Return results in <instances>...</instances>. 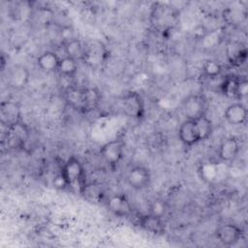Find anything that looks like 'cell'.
I'll use <instances>...</instances> for the list:
<instances>
[{"label": "cell", "mask_w": 248, "mask_h": 248, "mask_svg": "<svg viewBox=\"0 0 248 248\" xmlns=\"http://www.w3.org/2000/svg\"><path fill=\"white\" fill-rule=\"evenodd\" d=\"M60 175L66 187L78 190L80 194L86 186V172L83 164L75 156L69 157L62 165Z\"/></svg>", "instance_id": "1"}, {"label": "cell", "mask_w": 248, "mask_h": 248, "mask_svg": "<svg viewBox=\"0 0 248 248\" xmlns=\"http://www.w3.org/2000/svg\"><path fill=\"white\" fill-rule=\"evenodd\" d=\"M7 132L4 140L11 148H23L30 140L31 132L28 126L21 121L6 128Z\"/></svg>", "instance_id": "2"}, {"label": "cell", "mask_w": 248, "mask_h": 248, "mask_svg": "<svg viewBox=\"0 0 248 248\" xmlns=\"http://www.w3.org/2000/svg\"><path fill=\"white\" fill-rule=\"evenodd\" d=\"M120 104L124 111L134 119H141L144 116V103L140 93L129 91L120 98Z\"/></svg>", "instance_id": "3"}, {"label": "cell", "mask_w": 248, "mask_h": 248, "mask_svg": "<svg viewBox=\"0 0 248 248\" xmlns=\"http://www.w3.org/2000/svg\"><path fill=\"white\" fill-rule=\"evenodd\" d=\"M100 155L103 160L110 167H116L124 156V143L121 140H111L100 148Z\"/></svg>", "instance_id": "4"}, {"label": "cell", "mask_w": 248, "mask_h": 248, "mask_svg": "<svg viewBox=\"0 0 248 248\" xmlns=\"http://www.w3.org/2000/svg\"><path fill=\"white\" fill-rule=\"evenodd\" d=\"M244 235L243 230L232 223H226L221 225L215 231L217 240L224 246H233L238 243Z\"/></svg>", "instance_id": "5"}, {"label": "cell", "mask_w": 248, "mask_h": 248, "mask_svg": "<svg viewBox=\"0 0 248 248\" xmlns=\"http://www.w3.org/2000/svg\"><path fill=\"white\" fill-rule=\"evenodd\" d=\"M206 101L202 95H190L187 97L182 105V111L185 119L195 120L200 116L205 114Z\"/></svg>", "instance_id": "6"}, {"label": "cell", "mask_w": 248, "mask_h": 248, "mask_svg": "<svg viewBox=\"0 0 248 248\" xmlns=\"http://www.w3.org/2000/svg\"><path fill=\"white\" fill-rule=\"evenodd\" d=\"M126 181L132 189L142 190L149 186L151 182V174L147 168L143 166H135L128 170Z\"/></svg>", "instance_id": "7"}, {"label": "cell", "mask_w": 248, "mask_h": 248, "mask_svg": "<svg viewBox=\"0 0 248 248\" xmlns=\"http://www.w3.org/2000/svg\"><path fill=\"white\" fill-rule=\"evenodd\" d=\"M21 121L20 107L14 101H3L0 104V122L5 128H8Z\"/></svg>", "instance_id": "8"}, {"label": "cell", "mask_w": 248, "mask_h": 248, "mask_svg": "<svg viewBox=\"0 0 248 248\" xmlns=\"http://www.w3.org/2000/svg\"><path fill=\"white\" fill-rule=\"evenodd\" d=\"M108 52L105 46L100 43H92L86 48L80 60L87 64L91 68L100 67L107 59Z\"/></svg>", "instance_id": "9"}, {"label": "cell", "mask_w": 248, "mask_h": 248, "mask_svg": "<svg viewBox=\"0 0 248 248\" xmlns=\"http://www.w3.org/2000/svg\"><path fill=\"white\" fill-rule=\"evenodd\" d=\"M240 151V143L234 137H229L223 140L218 147L217 155L221 162L231 163L236 159Z\"/></svg>", "instance_id": "10"}, {"label": "cell", "mask_w": 248, "mask_h": 248, "mask_svg": "<svg viewBox=\"0 0 248 248\" xmlns=\"http://www.w3.org/2000/svg\"><path fill=\"white\" fill-rule=\"evenodd\" d=\"M108 210L118 217H128L133 212V207L125 195L115 194L107 200Z\"/></svg>", "instance_id": "11"}, {"label": "cell", "mask_w": 248, "mask_h": 248, "mask_svg": "<svg viewBox=\"0 0 248 248\" xmlns=\"http://www.w3.org/2000/svg\"><path fill=\"white\" fill-rule=\"evenodd\" d=\"M138 225L145 232L154 235H162L166 232V225L163 218L151 213L139 216Z\"/></svg>", "instance_id": "12"}, {"label": "cell", "mask_w": 248, "mask_h": 248, "mask_svg": "<svg viewBox=\"0 0 248 248\" xmlns=\"http://www.w3.org/2000/svg\"><path fill=\"white\" fill-rule=\"evenodd\" d=\"M224 118L232 126L243 125L247 120V108L240 102L229 105L224 111Z\"/></svg>", "instance_id": "13"}, {"label": "cell", "mask_w": 248, "mask_h": 248, "mask_svg": "<svg viewBox=\"0 0 248 248\" xmlns=\"http://www.w3.org/2000/svg\"><path fill=\"white\" fill-rule=\"evenodd\" d=\"M178 139L185 146H193L200 142L193 120L185 119L178 128Z\"/></svg>", "instance_id": "14"}, {"label": "cell", "mask_w": 248, "mask_h": 248, "mask_svg": "<svg viewBox=\"0 0 248 248\" xmlns=\"http://www.w3.org/2000/svg\"><path fill=\"white\" fill-rule=\"evenodd\" d=\"M65 100L74 109L84 112V87L68 86L65 90Z\"/></svg>", "instance_id": "15"}, {"label": "cell", "mask_w": 248, "mask_h": 248, "mask_svg": "<svg viewBox=\"0 0 248 248\" xmlns=\"http://www.w3.org/2000/svg\"><path fill=\"white\" fill-rule=\"evenodd\" d=\"M29 72L24 66H15L12 68L8 75V83L10 86L20 89L27 85L29 81Z\"/></svg>", "instance_id": "16"}, {"label": "cell", "mask_w": 248, "mask_h": 248, "mask_svg": "<svg viewBox=\"0 0 248 248\" xmlns=\"http://www.w3.org/2000/svg\"><path fill=\"white\" fill-rule=\"evenodd\" d=\"M38 67L45 73H54L58 70L60 57L51 50H46L41 53L37 58Z\"/></svg>", "instance_id": "17"}, {"label": "cell", "mask_w": 248, "mask_h": 248, "mask_svg": "<svg viewBox=\"0 0 248 248\" xmlns=\"http://www.w3.org/2000/svg\"><path fill=\"white\" fill-rule=\"evenodd\" d=\"M240 77L234 75L227 76L220 84V90L224 96L230 99L239 100L238 97V86Z\"/></svg>", "instance_id": "18"}, {"label": "cell", "mask_w": 248, "mask_h": 248, "mask_svg": "<svg viewBox=\"0 0 248 248\" xmlns=\"http://www.w3.org/2000/svg\"><path fill=\"white\" fill-rule=\"evenodd\" d=\"M193 121L195 124L199 140L203 141L208 140L213 132V125L211 120L205 114H203Z\"/></svg>", "instance_id": "19"}, {"label": "cell", "mask_w": 248, "mask_h": 248, "mask_svg": "<svg viewBox=\"0 0 248 248\" xmlns=\"http://www.w3.org/2000/svg\"><path fill=\"white\" fill-rule=\"evenodd\" d=\"M78 60L73 57L65 55L62 58H60L57 72L62 78H72L76 76L78 72Z\"/></svg>", "instance_id": "20"}, {"label": "cell", "mask_w": 248, "mask_h": 248, "mask_svg": "<svg viewBox=\"0 0 248 248\" xmlns=\"http://www.w3.org/2000/svg\"><path fill=\"white\" fill-rule=\"evenodd\" d=\"M101 101V94L95 87H84V112L95 109Z\"/></svg>", "instance_id": "21"}, {"label": "cell", "mask_w": 248, "mask_h": 248, "mask_svg": "<svg viewBox=\"0 0 248 248\" xmlns=\"http://www.w3.org/2000/svg\"><path fill=\"white\" fill-rule=\"evenodd\" d=\"M64 50L65 55L73 57L77 60L81 59L83 52H84V46L82 43L78 39H71L68 40L64 45Z\"/></svg>", "instance_id": "22"}, {"label": "cell", "mask_w": 248, "mask_h": 248, "mask_svg": "<svg viewBox=\"0 0 248 248\" xmlns=\"http://www.w3.org/2000/svg\"><path fill=\"white\" fill-rule=\"evenodd\" d=\"M202 73L209 78H214L222 73V65L214 59H207L202 64Z\"/></svg>", "instance_id": "23"}, {"label": "cell", "mask_w": 248, "mask_h": 248, "mask_svg": "<svg viewBox=\"0 0 248 248\" xmlns=\"http://www.w3.org/2000/svg\"><path fill=\"white\" fill-rule=\"evenodd\" d=\"M199 171L201 173V177L203 180L211 181V180L215 179V177L218 173V168H217V165H215L213 163H205L201 166Z\"/></svg>", "instance_id": "24"}, {"label": "cell", "mask_w": 248, "mask_h": 248, "mask_svg": "<svg viewBox=\"0 0 248 248\" xmlns=\"http://www.w3.org/2000/svg\"><path fill=\"white\" fill-rule=\"evenodd\" d=\"M167 212V206L164 201L162 200H155L153 201L149 205V211L148 213L154 214L159 217H164V215Z\"/></svg>", "instance_id": "25"}, {"label": "cell", "mask_w": 248, "mask_h": 248, "mask_svg": "<svg viewBox=\"0 0 248 248\" xmlns=\"http://www.w3.org/2000/svg\"><path fill=\"white\" fill-rule=\"evenodd\" d=\"M248 92V81L246 79V78L244 77H240L239 79V86H238V97L239 100H243Z\"/></svg>", "instance_id": "26"}]
</instances>
